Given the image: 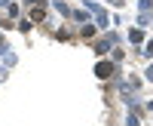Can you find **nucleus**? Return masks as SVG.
Instances as JSON below:
<instances>
[{"label":"nucleus","mask_w":153,"mask_h":126,"mask_svg":"<svg viewBox=\"0 0 153 126\" xmlns=\"http://www.w3.org/2000/svg\"><path fill=\"white\" fill-rule=\"evenodd\" d=\"M95 74H98V77H110V74H113V65H107V62H101V65L95 68Z\"/></svg>","instance_id":"f257e3e1"},{"label":"nucleus","mask_w":153,"mask_h":126,"mask_svg":"<svg viewBox=\"0 0 153 126\" xmlns=\"http://www.w3.org/2000/svg\"><path fill=\"white\" fill-rule=\"evenodd\" d=\"M31 19H34V22H40V19H43V9H40V6H34V12H31Z\"/></svg>","instance_id":"f03ea898"}]
</instances>
